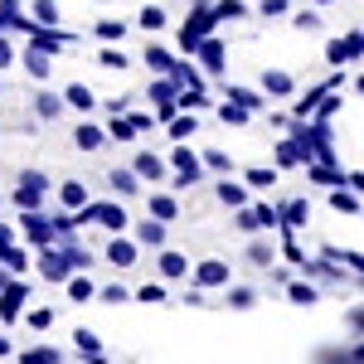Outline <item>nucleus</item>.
Returning <instances> with one entry per match:
<instances>
[{"instance_id": "obj_18", "label": "nucleus", "mask_w": 364, "mask_h": 364, "mask_svg": "<svg viewBox=\"0 0 364 364\" xmlns=\"http://www.w3.org/2000/svg\"><path fill=\"white\" fill-rule=\"evenodd\" d=\"M262 92H267V97H291V92H296V78H291L287 68H262Z\"/></svg>"}, {"instance_id": "obj_39", "label": "nucleus", "mask_w": 364, "mask_h": 364, "mask_svg": "<svg viewBox=\"0 0 364 364\" xmlns=\"http://www.w3.org/2000/svg\"><path fill=\"white\" fill-rule=\"evenodd\" d=\"M73 350H83V355H102L97 331H92V326H78V331H73Z\"/></svg>"}, {"instance_id": "obj_44", "label": "nucleus", "mask_w": 364, "mask_h": 364, "mask_svg": "<svg viewBox=\"0 0 364 364\" xmlns=\"http://www.w3.org/2000/svg\"><path fill=\"white\" fill-rule=\"evenodd\" d=\"M291 25L301 29V34H316L326 20H321V10H296V15H291Z\"/></svg>"}, {"instance_id": "obj_32", "label": "nucleus", "mask_w": 364, "mask_h": 364, "mask_svg": "<svg viewBox=\"0 0 364 364\" xmlns=\"http://www.w3.org/2000/svg\"><path fill=\"white\" fill-rule=\"evenodd\" d=\"M68 301H73V306L97 301V287H92V277H83V272H78V277H68Z\"/></svg>"}, {"instance_id": "obj_19", "label": "nucleus", "mask_w": 364, "mask_h": 364, "mask_svg": "<svg viewBox=\"0 0 364 364\" xmlns=\"http://www.w3.org/2000/svg\"><path fill=\"white\" fill-rule=\"evenodd\" d=\"M224 58H228L224 39H214V34H209V39L199 44V68H204V73H224Z\"/></svg>"}, {"instance_id": "obj_6", "label": "nucleus", "mask_w": 364, "mask_h": 364, "mask_svg": "<svg viewBox=\"0 0 364 364\" xmlns=\"http://www.w3.org/2000/svg\"><path fill=\"white\" fill-rule=\"evenodd\" d=\"M132 166H136V175H141V180H151V185H161V180L175 175V170H170V156H156V151H136Z\"/></svg>"}, {"instance_id": "obj_5", "label": "nucleus", "mask_w": 364, "mask_h": 364, "mask_svg": "<svg viewBox=\"0 0 364 364\" xmlns=\"http://www.w3.org/2000/svg\"><path fill=\"white\" fill-rule=\"evenodd\" d=\"M44 195H49V180H44L39 170H25L20 185H15V204H20V209H39Z\"/></svg>"}, {"instance_id": "obj_49", "label": "nucleus", "mask_w": 364, "mask_h": 364, "mask_svg": "<svg viewBox=\"0 0 364 364\" xmlns=\"http://www.w3.org/2000/svg\"><path fill=\"white\" fill-rule=\"evenodd\" d=\"M127 117H132V122H136V132H141V136H146V132H156V127H161V117H156V112H127Z\"/></svg>"}, {"instance_id": "obj_45", "label": "nucleus", "mask_w": 364, "mask_h": 364, "mask_svg": "<svg viewBox=\"0 0 364 364\" xmlns=\"http://www.w3.org/2000/svg\"><path fill=\"white\" fill-rule=\"evenodd\" d=\"M326 63H331V68H345V63H350V44H345V39H331V44H326Z\"/></svg>"}, {"instance_id": "obj_23", "label": "nucleus", "mask_w": 364, "mask_h": 364, "mask_svg": "<svg viewBox=\"0 0 364 364\" xmlns=\"http://www.w3.org/2000/svg\"><path fill=\"white\" fill-rule=\"evenodd\" d=\"M360 199H364V195H355L350 185H345V190H340V185H331V209H336V214H345V219H355V214L364 209Z\"/></svg>"}, {"instance_id": "obj_8", "label": "nucleus", "mask_w": 364, "mask_h": 364, "mask_svg": "<svg viewBox=\"0 0 364 364\" xmlns=\"http://www.w3.org/2000/svg\"><path fill=\"white\" fill-rule=\"evenodd\" d=\"M243 262H248V267H257V272H267V267L277 262V243H272L267 233H252V243L243 248Z\"/></svg>"}, {"instance_id": "obj_24", "label": "nucleus", "mask_w": 364, "mask_h": 364, "mask_svg": "<svg viewBox=\"0 0 364 364\" xmlns=\"http://www.w3.org/2000/svg\"><path fill=\"white\" fill-rule=\"evenodd\" d=\"M58 199H63V209H73V214L92 204V199H87V185H83V180H63V185H58Z\"/></svg>"}, {"instance_id": "obj_30", "label": "nucleus", "mask_w": 364, "mask_h": 364, "mask_svg": "<svg viewBox=\"0 0 364 364\" xmlns=\"http://www.w3.org/2000/svg\"><path fill=\"white\" fill-rule=\"evenodd\" d=\"M136 301H146V306H166V301H170L166 277H161V282H141V287H136Z\"/></svg>"}, {"instance_id": "obj_50", "label": "nucleus", "mask_w": 364, "mask_h": 364, "mask_svg": "<svg viewBox=\"0 0 364 364\" xmlns=\"http://www.w3.org/2000/svg\"><path fill=\"white\" fill-rule=\"evenodd\" d=\"M102 112H107V117H127V112H132V97H107Z\"/></svg>"}, {"instance_id": "obj_15", "label": "nucleus", "mask_w": 364, "mask_h": 364, "mask_svg": "<svg viewBox=\"0 0 364 364\" xmlns=\"http://www.w3.org/2000/svg\"><path fill=\"white\" fill-rule=\"evenodd\" d=\"M29 107H34V117H39V122H58V117H63V107H68V97L44 87V92H34V102H29Z\"/></svg>"}, {"instance_id": "obj_2", "label": "nucleus", "mask_w": 364, "mask_h": 364, "mask_svg": "<svg viewBox=\"0 0 364 364\" xmlns=\"http://www.w3.org/2000/svg\"><path fill=\"white\" fill-rule=\"evenodd\" d=\"M233 228L238 233H272V228H282V209L277 204H243V209H233Z\"/></svg>"}, {"instance_id": "obj_22", "label": "nucleus", "mask_w": 364, "mask_h": 364, "mask_svg": "<svg viewBox=\"0 0 364 364\" xmlns=\"http://www.w3.org/2000/svg\"><path fill=\"white\" fill-rule=\"evenodd\" d=\"M214 199H219L224 209H243V204H248V180H243V185H233V180H219V185H214Z\"/></svg>"}, {"instance_id": "obj_47", "label": "nucleus", "mask_w": 364, "mask_h": 364, "mask_svg": "<svg viewBox=\"0 0 364 364\" xmlns=\"http://www.w3.org/2000/svg\"><path fill=\"white\" fill-rule=\"evenodd\" d=\"M0 262H5L10 272H25V267H29V252H25V248H15V243H10V248L0 252Z\"/></svg>"}, {"instance_id": "obj_34", "label": "nucleus", "mask_w": 364, "mask_h": 364, "mask_svg": "<svg viewBox=\"0 0 364 364\" xmlns=\"http://www.w3.org/2000/svg\"><path fill=\"white\" fill-rule=\"evenodd\" d=\"M97 301L102 306H127V301H136V291H127L122 282H107V287H97Z\"/></svg>"}, {"instance_id": "obj_54", "label": "nucleus", "mask_w": 364, "mask_h": 364, "mask_svg": "<svg viewBox=\"0 0 364 364\" xmlns=\"http://www.w3.org/2000/svg\"><path fill=\"white\" fill-rule=\"evenodd\" d=\"M345 185H350L355 195H364V170H350V175H345Z\"/></svg>"}, {"instance_id": "obj_29", "label": "nucleus", "mask_w": 364, "mask_h": 364, "mask_svg": "<svg viewBox=\"0 0 364 364\" xmlns=\"http://www.w3.org/2000/svg\"><path fill=\"white\" fill-rule=\"evenodd\" d=\"M127 29L132 25H122V20H97V25H92V39H97V44H122Z\"/></svg>"}, {"instance_id": "obj_9", "label": "nucleus", "mask_w": 364, "mask_h": 364, "mask_svg": "<svg viewBox=\"0 0 364 364\" xmlns=\"http://www.w3.org/2000/svg\"><path fill=\"white\" fill-rule=\"evenodd\" d=\"M107 127H97V122H78L73 127V151H83V156H92V151H102L107 146Z\"/></svg>"}, {"instance_id": "obj_42", "label": "nucleus", "mask_w": 364, "mask_h": 364, "mask_svg": "<svg viewBox=\"0 0 364 364\" xmlns=\"http://www.w3.org/2000/svg\"><path fill=\"white\" fill-rule=\"evenodd\" d=\"M282 257H287L291 267H301V262H306V252H301V243H296V233H287V228H282Z\"/></svg>"}, {"instance_id": "obj_1", "label": "nucleus", "mask_w": 364, "mask_h": 364, "mask_svg": "<svg viewBox=\"0 0 364 364\" xmlns=\"http://www.w3.org/2000/svg\"><path fill=\"white\" fill-rule=\"evenodd\" d=\"M73 224H102L107 233H127V224H132V214L122 209V199H97V204H87V209H78V219Z\"/></svg>"}, {"instance_id": "obj_53", "label": "nucleus", "mask_w": 364, "mask_h": 364, "mask_svg": "<svg viewBox=\"0 0 364 364\" xmlns=\"http://www.w3.org/2000/svg\"><path fill=\"white\" fill-rule=\"evenodd\" d=\"M10 63H15V44L0 34V68H10Z\"/></svg>"}, {"instance_id": "obj_60", "label": "nucleus", "mask_w": 364, "mask_h": 364, "mask_svg": "<svg viewBox=\"0 0 364 364\" xmlns=\"http://www.w3.org/2000/svg\"><path fill=\"white\" fill-rule=\"evenodd\" d=\"M360 287H364V277H360Z\"/></svg>"}, {"instance_id": "obj_21", "label": "nucleus", "mask_w": 364, "mask_h": 364, "mask_svg": "<svg viewBox=\"0 0 364 364\" xmlns=\"http://www.w3.org/2000/svg\"><path fill=\"white\" fill-rule=\"evenodd\" d=\"M224 97H233V102H243L248 112H267V92H257V87H243V83H228Z\"/></svg>"}, {"instance_id": "obj_7", "label": "nucleus", "mask_w": 364, "mask_h": 364, "mask_svg": "<svg viewBox=\"0 0 364 364\" xmlns=\"http://www.w3.org/2000/svg\"><path fill=\"white\" fill-rule=\"evenodd\" d=\"M102 180H107V190H112L117 199H136V195H141V175H136V166H112L107 175H102Z\"/></svg>"}, {"instance_id": "obj_35", "label": "nucleus", "mask_w": 364, "mask_h": 364, "mask_svg": "<svg viewBox=\"0 0 364 364\" xmlns=\"http://www.w3.org/2000/svg\"><path fill=\"white\" fill-rule=\"evenodd\" d=\"M20 364H68V360H63V350L34 345V350H20Z\"/></svg>"}, {"instance_id": "obj_59", "label": "nucleus", "mask_w": 364, "mask_h": 364, "mask_svg": "<svg viewBox=\"0 0 364 364\" xmlns=\"http://www.w3.org/2000/svg\"><path fill=\"white\" fill-rule=\"evenodd\" d=\"M316 5H331V0H316Z\"/></svg>"}, {"instance_id": "obj_10", "label": "nucleus", "mask_w": 364, "mask_h": 364, "mask_svg": "<svg viewBox=\"0 0 364 364\" xmlns=\"http://www.w3.org/2000/svg\"><path fill=\"white\" fill-rule=\"evenodd\" d=\"M228 277H233V272H228L224 257H204V262L195 267V287H204V291H214V287H228Z\"/></svg>"}, {"instance_id": "obj_37", "label": "nucleus", "mask_w": 364, "mask_h": 364, "mask_svg": "<svg viewBox=\"0 0 364 364\" xmlns=\"http://www.w3.org/2000/svg\"><path fill=\"white\" fill-rule=\"evenodd\" d=\"M29 20H39V29H54L58 25V5L54 0H34V5H29Z\"/></svg>"}, {"instance_id": "obj_46", "label": "nucleus", "mask_w": 364, "mask_h": 364, "mask_svg": "<svg viewBox=\"0 0 364 364\" xmlns=\"http://www.w3.org/2000/svg\"><path fill=\"white\" fill-rule=\"evenodd\" d=\"M25 326H29V331H49V326H54V311H49V306H29Z\"/></svg>"}, {"instance_id": "obj_26", "label": "nucleus", "mask_w": 364, "mask_h": 364, "mask_svg": "<svg viewBox=\"0 0 364 364\" xmlns=\"http://www.w3.org/2000/svg\"><path fill=\"white\" fill-rule=\"evenodd\" d=\"M243 180H248V190H272V185L282 180V166H248Z\"/></svg>"}, {"instance_id": "obj_52", "label": "nucleus", "mask_w": 364, "mask_h": 364, "mask_svg": "<svg viewBox=\"0 0 364 364\" xmlns=\"http://www.w3.org/2000/svg\"><path fill=\"white\" fill-rule=\"evenodd\" d=\"M345 326H350L355 336H364V306H350V311H345Z\"/></svg>"}, {"instance_id": "obj_40", "label": "nucleus", "mask_w": 364, "mask_h": 364, "mask_svg": "<svg viewBox=\"0 0 364 364\" xmlns=\"http://www.w3.org/2000/svg\"><path fill=\"white\" fill-rule=\"evenodd\" d=\"M136 25L146 29V34H156V29H166V10H161V5H141Z\"/></svg>"}, {"instance_id": "obj_11", "label": "nucleus", "mask_w": 364, "mask_h": 364, "mask_svg": "<svg viewBox=\"0 0 364 364\" xmlns=\"http://www.w3.org/2000/svg\"><path fill=\"white\" fill-rule=\"evenodd\" d=\"M156 272H161L166 282L190 277V257H185L180 248H161V252H156Z\"/></svg>"}, {"instance_id": "obj_3", "label": "nucleus", "mask_w": 364, "mask_h": 364, "mask_svg": "<svg viewBox=\"0 0 364 364\" xmlns=\"http://www.w3.org/2000/svg\"><path fill=\"white\" fill-rule=\"evenodd\" d=\"M214 20H219V10H209V5H199L195 15L180 25V49L185 54H199V44L209 39V29H214Z\"/></svg>"}, {"instance_id": "obj_43", "label": "nucleus", "mask_w": 364, "mask_h": 364, "mask_svg": "<svg viewBox=\"0 0 364 364\" xmlns=\"http://www.w3.org/2000/svg\"><path fill=\"white\" fill-rule=\"evenodd\" d=\"M180 107H185V112H204V107H209V92H204V87H185V92H180Z\"/></svg>"}, {"instance_id": "obj_28", "label": "nucleus", "mask_w": 364, "mask_h": 364, "mask_svg": "<svg viewBox=\"0 0 364 364\" xmlns=\"http://www.w3.org/2000/svg\"><path fill=\"white\" fill-rule=\"evenodd\" d=\"M166 132H170V141H190V136L199 132V117H195V112L170 117V122H166Z\"/></svg>"}, {"instance_id": "obj_16", "label": "nucleus", "mask_w": 364, "mask_h": 364, "mask_svg": "<svg viewBox=\"0 0 364 364\" xmlns=\"http://www.w3.org/2000/svg\"><path fill=\"white\" fill-rule=\"evenodd\" d=\"M146 204H151V214H156V219H166V224L180 219V195H175V190H151Z\"/></svg>"}, {"instance_id": "obj_12", "label": "nucleus", "mask_w": 364, "mask_h": 364, "mask_svg": "<svg viewBox=\"0 0 364 364\" xmlns=\"http://www.w3.org/2000/svg\"><path fill=\"white\" fill-rule=\"evenodd\" d=\"M282 209V228H287V233H301V228L311 224V199H287V204H277Z\"/></svg>"}, {"instance_id": "obj_38", "label": "nucleus", "mask_w": 364, "mask_h": 364, "mask_svg": "<svg viewBox=\"0 0 364 364\" xmlns=\"http://www.w3.org/2000/svg\"><path fill=\"white\" fill-rule=\"evenodd\" d=\"M107 136H112V141H136L141 132H136L132 117H107Z\"/></svg>"}, {"instance_id": "obj_14", "label": "nucleus", "mask_w": 364, "mask_h": 364, "mask_svg": "<svg viewBox=\"0 0 364 364\" xmlns=\"http://www.w3.org/2000/svg\"><path fill=\"white\" fill-rule=\"evenodd\" d=\"M132 238H136L141 248H166V219H156V214H151V219H141L136 228H132Z\"/></svg>"}, {"instance_id": "obj_41", "label": "nucleus", "mask_w": 364, "mask_h": 364, "mask_svg": "<svg viewBox=\"0 0 364 364\" xmlns=\"http://www.w3.org/2000/svg\"><path fill=\"white\" fill-rule=\"evenodd\" d=\"M204 166H209V175H228V170H233V156L219 151V146H209V151H204Z\"/></svg>"}, {"instance_id": "obj_55", "label": "nucleus", "mask_w": 364, "mask_h": 364, "mask_svg": "<svg viewBox=\"0 0 364 364\" xmlns=\"http://www.w3.org/2000/svg\"><path fill=\"white\" fill-rule=\"evenodd\" d=\"M10 243H15V228H10V224H0V252L10 248Z\"/></svg>"}, {"instance_id": "obj_48", "label": "nucleus", "mask_w": 364, "mask_h": 364, "mask_svg": "<svg viewBox=\"0 0 364 364\" xmlns=\"http://www.w3.org/2000/svg\"><path fill=\"white\" fill-rule=\"evenodd\" d=\"M214 10H219V20H243V15H248V5H243V0H219Z\"/></svg>"}, {"instance_id": "obj_36", "label": "nucleus", "mask_w": 364, "mask_h": 364, "mask_svg": "<svg viewBox=\"0 0 364 364\" xmlns=\"http://www.w3.org/2000/svg\"><path fill=\"white\" fill-rule=\"evenodd\" d=\"M146 68H151V73H175V58H170V49H161V44H146Z\"/></svg>"}, {"instance_id": "obj_25", "label": "nucleus", "mask_w": 364, "mask_h": 364, "mask_svg": "<svg viewBox=\"0 0 364 364\" xmlns=\"http://www.w3.org/2000/svg\"><path fill=\"white\" fill-rule=\"evenodd\" d=\"M287 301H291V306H316V301H321V287H316V282H287Z\"/></svg>"}, {"instance_id": "obj_57", "label": "nucleus", "mask_w": 364, "mask_h": 364, "mask_svg": "<svg viewBox=\"0 0 364 364\" xmlns=\"http://www.w3.org/2000/svg\"><path fill=\"white\" fill-rule=\"evenodd\" d=\"M5 272H10V267H5V262H0V291H5V287H10V277H5Z\"/></svg>"}, {"instance_id": "obj_13", "label": "nucleus", "mask_w": 364, "mask_h": 364, "mask_svg": "<svg viewBox=\"0 0 364 364\" xmlns=\"http://www.w3.org/2000/svg\"><path fill=\"white\" fill-rule=\"evenodd\" d=\"M25 73L34 78V83H49V73H54V54L39 49V44H29V49H25Z\"/></svg>"}, {"instance_id": "obj_4", "label": "nucleus", "mask_w": 364, "mask_h": 364, "mask_svg": "<svg viewBox=\"0 0 364 364\" xmlns=\"http://www.w3.org/2000/svg\"><path fill=\"white\" fill-rule=\"evenodd\" d=\"M102 257L112 262L117 272H132V267L141 262V243H136V238H127V233H112L107 248H102Z\"/></svg>"}, {"instance_id": "obj_27", "label": "nucleus", "mask_w": 364, "mask_h": 364, "mask_svg": "<svg viewBox=\"0 0 364 364\" xmlns=\"http://www.w3.org/2000/svg\"><path fill=\"white\" fill-rule=\"evenodd\" d=\"M97 68H107V73H127V68H132V58L122 54L117 44H102V49H97Z\"/></svg>"}, {"instance_id": "obj_31", "label": "nucleus", "mask_w": 364, "mask_h": 364, "mask_svg": "<svg viewBox=\"0 0 364 364\" xmlns=\"http://www.w3.org/2000/svg\"><path fill=\"white\" fill-rule=\"evenodd\" d=\"M219 122H224V127H248V122H252V112L243 107V102L224 97V102H219Z\"/></svg>"}, {"instance_id": "obj_51", "label": "nucleus", "mask_w": 364, "mask_h": 364, "mask_svg": "<svg viewBox=\"0 0 364 364\" xmlns=\"http://www.w3.org/2000/svg\"><path fill=\"white\" fill-rule=\"evenodd\" d=\"M345 44H350V58H364V29H350Z\"/></svg>"}, {"instance_id": "obj_20", "label": "nucleus", "mask_w": 364, "mask_h": 364, "mask_svg": "<svg viewBox=\"0 0 364 364\" xmlns=\"http://www.w3.org/2000/svg\"><path fill=\"white\" fill-rule=\"evenodd\" d=\"M63 97H68V107H73V112H83V117L102 107V102H97V92H92L87 83H68V87H63Z\"/></svg>"}, {"instance_id": "obj_33", "label": "nucleus", "mask_w": 364, "mask_h": 364, "mask_svg": "<svg viewBox=\"0 0 364 364\" xmlns=\"http://www.w3.org/2000/svg\"><path fill=\"white\" fill-rule=\"evenodd\" d=\"M224 306L228 311H252V306H257V287H228Z\"/></svg>"}, {"instance_id": "obj_58", "label": "nucleus", "mask_w": 364, "mask_h": 364, "mask_svg": "<svg viewBox=\"0 0 364 364\" xmlns=\"http://www.w3.org/2000/svg\"><path fill=\"white\" fill-rule=\"evenodd\" d=\"M355 92H360V97H364V73H360V78H355Z\"/></svg>"}, {"instance_id": "obj_17", "label": "nucleus", "mask_w": 364, "mask_h": 364, "mask_svg": "<svg viewBox=\"0 0 364 364\" xmlns=\"http://www.w3.org/2000/svg\"><path fill=\"white\" fill-rule=\"evenodd\" d=\"M25 296H29V282H10L5 291H0V321L10 326L15 316H20V306H25Z\"/></svg>"}, {"instance_id": "obj_56", "label": "nucleus", "mask_w": 364, "mask_h": 364, "mask_svg": "<svg viewBox=\"0 0 364 364\" xmlns=\"http://www.w3.org/2000/svg\"><path fill=\"white\" fill-rule=\"evenodd\" d=\"M5 355H15V345H10V340L0 336V360H5Z\"/></svg>"}]
</instances>
